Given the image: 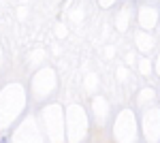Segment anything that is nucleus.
<instances>
[{"mask_svg": "<svg viewBox=\"0 0 160 143\" xmlns=\"http://www.w3.org/2000/svg\"><path fill=\"white\" fill-rule=\"evenodd\" d=\"M0 141H2V139H0Z\"/></svg>", "mask_w": 160, "mask_h": 143, "instance_id": "f257e3e1", "label": "nucleus"}]
</instances>
